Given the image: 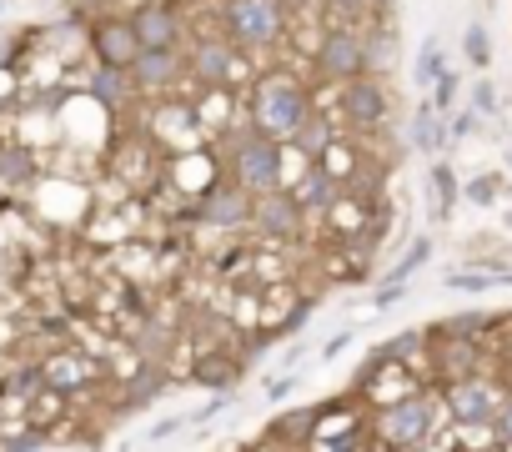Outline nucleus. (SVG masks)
Masks as SVG:
<instances>
[{
  "mask_svg": "<svg viewBox=\"0 0 512 452\" xmlns=\"http://www.w3.org/2000/svg\"><path fill=\"white\" fill-rule=\"evenodd\" d=\"M131 81H136L141 96H161V91L191 81L186 76V56L181 51H141V61L131 66Z\"/></svg>",
  "mask_w": 512,
  "mask_h": 452,
  "instance_id": "nucleus-16",
  "label": "nucleus"
},
{
  "mask_svg": "<svg viewBox=\"0 0 512 452\" xmlns=\"http://www.w3.org/2000/svg\"><path fill=\"white\" fill-rule=\"evenodd\" d=\"M196 221L211 226V232H241V226H251V196L226 176L196 201Z\"/></svg>",
  "mask_w": 512,
  "mask_h": 452,
  "instance_id": "nucleus-9",
  "label": "nucleus"
},
{
  "mask_svg": "<svg viewBox=\"0 0 512 452\" xmlns=\"http://www.w3.org/2000/svg\"><path fill=\"white\" fill-rule=\"evenodd\" d=\"M497 447H512V392H507V402L497 412Z\"/></svg>",
  "mask_w": 512,
  "mask_h": 452,
  "instance_id": "nucleus-34",
  "label": "nucleus"
},
{
  "mask_svg": "<svg viewBox=\"0 0 512 452\" xmlns=\"http://www.w3.org/2000/svg\"><path fill=\"white\" fill-rule=\"evenodd\" d=\"M327 226L342 247H357L367 237H377V206L372 201H357V196H342L332 211H327Z\"/></svg>",
  "mask_w": 512,
  "mask_h": 452,
  "instance_id": "nucleus-18",
  "label": "nucleus"
},
{
  "mask_svg": "<svg viewBox=\"0 0 512 452\" xmlns=\"http://www.w3.org/2000/svg\"><path fill=\"white\" fill-rule=\"evenodd\" d=\"M312 61H317V76H322V81H337V86L367 76V71H372V56H367L362 26H357V31L327 26V41H322V51H317Z\"/></svg>",
  "mask_w": 512,
  "mask_h": 452,
  "instance_id": "nucleus-8",
  "label": "nucleus"
},
{
  "mask_svg": "<svg viewBox=\"0 0 512 452\" xmlns=\"http://www.w3.org/2000/svg\"><path fill=\"white\" fill-rule=\"evenodd\" d=\"M317 437V407H302V412H287L282 422H272V437L277 442H302V437Z\"/></svg>",
  "mask_w": 512,
  "mask_h": 452,
  "instance_id": "nucleus-26",
  "label": "nucleus"
},
{
  "mask_svg": "<svg viewBox=\"0 0 512 452\" xmlns=\"http://www.w3.org/2000/svg\"><path fill=\"white\" fill-rule=\"evenodd\" d=\"M36 176V156L26 146H0V181L6 186H26Z\"/></svg>",
  "mask_w": 512,
  "mask_h": 452,
  "instance_id": "nucleus-23",
  "label": "nucleus"
},
{
  "mask_svg": "<svg viewBox=\"0 0 512 452\" xmlns=\"http://www.w3.org/2000/svg\"><path fill=\"white\" fill-rule=\"evenodd\" d=\"M462 46H467V61H472V66H487V61H492V41H487L482 26H467V41H462Z\"/></svg>",
  "mask_w": 512,
  "mask_h": 452,
  "instance_id": "nucleus-30",
  "label": "nucleus"
},
{
  "mask_svg": "<svg viewBox=\"0 0 512 452\" xmlns=\"http://www.w3.org/2000/svg\"><path fill=\"white\" fill-rule=\"evenodd\" d=\"M312 116H317L312 91L292 71H262V76H256V86H251V96H246V121L262 131V136L282 141V146H292Z\"/></svg>",
  "mask_w": 512,
  "mask_h": 452,
  "instance_id": "nucleus-1",
  "label": "nucleus"
},
{
  "mask_svg": "<svg viewBox=\"0 0 512 452\" xmlns=\"http://www.w3.org/2000/svg\"><path fill=\"white\" fill-rule=\"evenodd\" d=\"M287 191L297 196V206H302L307 216H322V221H327V211H332V206L347 196V186H342V181H337L322 161H312V166H307V171H302V176L287 186Z\"/></svg>",
  "mask_w": 512,
  "mask_h": 452,
  "instance_id": "nucleus-17",
  "label": "nucleus"
},
{
  "mask_svg": "<svg viewBox=\"0 0 512 452\" xmlns=\"http://www.w3.org/2000/svg\"><path fill=\"white\" fill-rule=\"evenodd\" d=\"M136 96H141V91H136L131 71H116V66H96V71H91V101H96V106L121 111V106H131Z\"/></svg>",
  "mask_w": 512,
  "mask_h": 452,
  "instance_id": "nucleus-19",
  "label": "nucleus"
},
{
  "mask_svg": "<svg viewBox=\"0 0 512 452\" xmlns=\"http://www.w3.org/2000/svg\"><path fill=\"white\" fill-rule=\"evenodd\" d=\"M41 372H46V387L61 392V397L86 392L91 382H101V367H96L86 352H76V347H56V357H46Z\"/></svg>",
  "mask_w": 512,
  "mask_h": 452,
  "instance_id": "nucleus-15",
  "label": "nucleus"
},
{
  "mask_svg": "<svg viewBox=\"0 0 512 452\" xmlns=\"http://www.w3.org/2000/svg\"><path fill=\"white\" fill-rule=\"evenodd\" d=\"M512 282V272H452L447 277V287H457V292H487V287H507Z\"/></svg>",
  "mask_w": 512,
  "mask_h": 452,
  "instance_id": "nucleus-29",
  "label": "nucleus"
},
{
  "mask_svg": "<svg viewBox=\"0 0 512 452\" xmlns=\"http://www.w3.org/2000/svg\"><path fill=\"white\" fill-rule=\"evenodd\" d=\"M427 252H432L427 242H412V247H407V257H402V262L392 267V282H407V277H412V272H417V267L427 262Z\"/></svg>",
  "mask_w": 512,
  "mask_h": 452,
  "instance_id": "nucleus-31",
  "label": "nucleus"
},
{
  "mask_svg": "<svg viewBox=\"0 0 512 452\" xmlns=\"http://www.w3.org/2000/svg\"><path fill=\"white\" fill-rule=\"evenodd\" d=\"M452 201H457V176H452L447 161H437V166H432V206H437V216H447Z\"/></svg>",
  "mask_w": 512,
  "mask_h": 452,
  "instance_id": "nucleus-28",
  "label": "nucleus"
},
{
  "mask_svg": "<svg viewBox=\"0 0 512 452\" xmlns=\"http://www.w3.org/2000/svg\"><path fill=\"white\" fill-rule=\"evenodd\" d=\"M302 221H307V211L297 206L292 191H272V196H262V201H251V226H256L262 237H272V242L302 237Z\"/></svg>",
  "mask_w": 512,
  "mask_h": 452,
  "instance_id": "nucleus-12",
  "label": "nucleus"
},
{
  "mask_svg": "<svg viewBox=\"0 0 512 452\" xmlns=\"http://www.w3.org/2000/svg\"><path fill=\"white\" fill-rule=\"evenodd\" d=\"M417 86H437L442 76H447V66H442V46H437V36H427L422 41V51H417Z\"/></svg>",
  "mask_w": 512,
  "mask_h": 452,
  "instance_id": "nucleus-27",
  "label": "nucleus"
},
{
  "mask_svg": "<svg viewBox=\"0 0 512 452\" xmlns=\"http://www.w3.org/2000/svg\"><path fill=\"white\" fill-rule=\"evenodd\" d=\"M502 402H507V392H502L492 377H467V382H452V387L442 392V407H447V417L457 422V432L497 427Z\"/></svg>",
  "mask_w": 512,
  "mask_h": 452,
  "instance_id": "nucleus-7",
  "label": "nucleus"
},
{
  "mask_svg": "<svg viewBox=\"0 0 512 452\" xmlns=\"http://www.w3.org/2000/svg\"><path fill=\"white\" fill-rule=\"evenodd\" d=\"M367 6H372V16H387V6H392V0H367Z\"/></svg>",
  "mask_w": 512,
  "mask_h": 452,
  "instance_id": "nucleus-39",
  "label": "nucleus"
},
{
  "mask_svg": "<svg viewBox=\"0 0 512 452\" xmlns=\"http://www.w3.org/2000/svg\"><path fill=\"white\" fill-rule=\"evenodd\" d=\"M156 392H166V372H161L156 362H141V372L126 382V407H141V402H151Z\"/></svg>",
  "mask_w": 512,
  "mask_h": 452,
  "instance_id": "nucleus-24",
  "label": "nucleus"
},
{
  "mask_svg": "<svg viewBox=\"0 0 512 452\" xmlns=\"http://www.w3.org/2000/svg\"><path fill=\"white\" fill-rule=\"evenodd\" d=\"M226 166H231V181L251 196L262 201L272 191H287V146L262 136L256 126H241L226 146Z\"/></svg>",
  "mask_w": 512,
  "mask_h": 452,
  "instance_id": "nucleus-2",
  "label": "nucleus"
},
{
  "mask_svg": "<svg viewBox=\"0 0 512 452\" xmlns=\"http://www.w3.org/2000/svg\"><path fill=\"white\" fill-rule=\"evenodd\" d=\"M412 141H417V151H437V146L447 141L442 111H437L432 101H422V106H417V116H412Z\"/></svg>",
  "mask_w": 512,
  "mask_h": 452,
  "instance_id": "nucleus-22",
  "label": "nucleus"
},
{
  "mask_svg": "<svg viewBox=\"0 0 512 452\" xmlns=\"http://www.w3.org/2000/svg\"><path fill=\"white\" fill-rule=\"evenodd\" d=\"M131 31L141 41V51H176V41L186 36V21L171 0H146L131 11Z\"/></svg>",
  "mask_w": 512,
  "mask_h": 452,
  "instance_id": "nucleus-10",
  "label": "nucleus"
},
{
  "mask_svg": "<svg viewBox=\"0 0 512 452\" xmlns=\"http://www.w3.org/2000/svg\"><path fill=\"white\" fill-rule=\"evenodd\" d=\"M186 76H191L201 91H226V86L246 81V56H241L221 31H211V36L191 41V51H186Z\"/></svg>",
  "mask_w": 512,
  "mask_h": 452,
  "instance_id": "nucleus-5",
  "label": "nucleus"
},
{
  "mask_svg": "<svg viewBox=\"0 0 512 452\" xmlns=\"http://www.w3.org/2000/svg\"><path fill=\"white\" fill-rule=\"evenodd\" d=\"M352 387H357V397H367L377 412H382V407H397V402H407V397H417V392H427L422 377H417L412 367L392 362L382 347L367 357V367H362V377H357Z\"/></svg>",
  "mask_w": 512,
  "mask_h": 452,
  "instance_id": "nucleus-6",
  "label": "nucleus"
},
{
  "mask_svg": "<svg viewBox=\"0 0 512 452\" xmlns=\"http://www.w3.org/2000/svg\"><path fill=\"white\" fill-rule=\"evenodd\" d=\"M181 427H186V417H166V422H156V427H151V442H166V437H171V432H181Z\"/></svg>",
  "mask_w": 512,
  "mask_h": 452,
  "instance_id": "nucleus-36",
  "label": "nucleus"
},
{
  "mask_svg": "<svg viewBox=\"0 0 512 452\" xmlns=\"http://www.w3.org/2000/svg\"><path fill=\"white\" fill-rule=\"evenodd\" d=\"M267 392H272V402H282V397L292 392V377H272V387H267Z\"/></svg>",
  "mask_w": 512,
  "mask_h": 452,
  "instance_id": "nucleus-38",
  "label": "nucleus"
},
{
  "mask_svg": "<svg viewBox=\"0 0 512 452\" xmlns=\"http://www.w3.org/2000/svg\"><path fill=\"white\" fill-rule=\"evenodd\" d=\"M292 31L287 0H221V36L236 51H272Z\"/></svg>",
  "mask_w": 512,
  "mask_h": 452,
  "instance_id": "nucleus-3",
  "label": "nucleus"
},
{
  "mask_svg": "<svg viewBox=\"0 0 512 452\" xmlns=\"http://www.w3.org/2000/svg\"><path fill=\"white\" fill-rule=\"evenodd\" d=\"M402 297V282H387L382 292H377V307H387V302H397Z\"/></svg>",
  "mask_w": 512,
  "mask_h": 452,
  "instance_id": "nucleus-37",
  "label": "nucleus"
},
{
  "mask_svg": "<svg viewBox=\"0 0 512 452\" xmlns=\"http://www.w3.org/2000/svg\"><path fill=\"white\" fill-rule=\"evenodd\" d=\"M437 412H447V407L432 392H417L397 407H382L372 417V437H377L382 452H417L437 437Z\"/></svg>",
  "mask_w": 512,
  "mask_h": 452,
  "instance_id": "nucleus-4",
  "label": "nucleus"
},
{
  "mask_svg": "<svg viewBox=\"0 0 512 452\" xmlns=\"http://www.w3.org/2000/svg\"><path fill=\"white\" fill-rule=\"evenodd\" d=\"M482 352L477 342H457V337H432V377L442 387L452 382H467V377H482Z\"/></svg>",
  "mask_w": 512,
  "mask_h": 452,
  "instance_id": "nucleus-14",
  "label": "nucleus"
},
{
  "mask_svg": "<svg viewBox=\"0 0 512 452\" xmlns=\"http://www.w3.org/2000/svg\"><path fill=\"white\" fill-rule=\"evenodd\" d=\"M342 121H347L352 131H377V126L387 121V86H382L372 71L342 86Z\"/></svg>",
  "mask_w": 512,
  "mask_h": 452,
  "instance_id": "nucleus-11",
  "label": "nucleus"
},
{
  "mask_svg": "<svg viewBox=\"0 0 512 452\" xmlns=\"http://www.w3.org/2000/svg\"><path fill=\"white\" fill-rule=\"evenodd\" d=\"M492 322L482 317V312H467V317H447V322H437L432 327V337H457V342H482V332H487Z\"/></svg>",
  "mask_w": 512,
  "mask_h": 452,
  "instance_id": "nucleus-25",
  "label": "nucleus"
},
{
  "mask_svg": "<svg viewBox=\"0 0 512 452\" xmlns=\"http://www.w3.org/2000/svg\"><path fill=\"white\" fill-rule=\"evenodd\" d=\"M507 161H512V156H507Z\"/></svg>",
  "mask_w": 512,
  "mask_h": 452,
  "instance_id": "nucleus-40",
  "label": "nucleus"
},
{
  "mask_svg": "<svg viewBox=\"0 0 512 452\" xmlns=\"http://www.w3.org/2000/svg\"><path fill=\"white\" fill-rule=\"evenodd\" d=\"M91 51H96V66L131 71V66L141 61V41H136V31H131V16L96 21V26H91Z\"/></svg>",
  "mask_w": 512,
  "mask_h": 452,
  "instance_id": "nucleus-13",
  "label": "nucleus"
},
{
  "mask_svg": "<svg viewBox=\"0 0 512 452\" xmlns=\"http://www.w3.org/2000/svg\"><path fill=\"white\" fill-rule=\"evenodd\" d=\"M467 191H472V201H482V206H492V201L502 196V181H497V176H482V181H472Z\"/></svg>",
  "mask_w": 512,
  "mask_h": 452,
  "instance_id": "nucleus-33",
  "label": "nucleus"
},
{
  "mask_svg": "<svg viewBox=\"0 0 512 452\" xmlns=\"http://www.w3.org/2000/svg\"><path fill=\"white\" fill-rule=\"evenodd\" d=\"M452 91H457V76L447 71V76L437 81V96H432V106H437V111H447V101H452Z\"/></svg>",
  "mask_w": 512,
  "mask_h": 452,
  "instance_id": "nucleus-35",
  "label": "nucleus"
},
{
  "mask_svg": "<svg viewBox=\"0 0 512 452\" xmlns=\"http://www.w3.org/2000/svg\"><path fill=\"white\" fill-rule=\"evenodd\" d=\"M472 111L497 116V91H492V81H477V91H472Z\"/></svg>",
  "mask_w": 512,
  "mask_h": 452,
  "instance_id": "nucleus-32",
  "label": "nucleus"
},
{
  "mask_svg": "<svg viewBox=\"0 0 512 452\" xmlns=\"http://www.w3.org/2000/svg\"><path fill=\"white\" fill-rule=\"evenodd\" d=\"M297 146V156L302 161H322L332 146H337V131H332V121H322V116H312L307 126H302V136L292 141Z\"/></svg>",
  "mask_w": 512,
  "mask_h": 452,
  "instance_id": "nucleus-21",
  "label": "nucleus"
},
{
  "mask_svg": "<svg viewBox=\"0 0 512 452\" xmlns=\"http://www.w3.org/2000/svg\"><path fill=\"white\" fill-rule=\"evenodd\" d=\"M236 377H241V357L226 347H206L191 362V382H201V387H231Z\"/></svg>",
  "mask_w": 512,
  "mask_h": 452,
  "instance_id": "nucleus-20",
  "label": "nucleus"
}]
</instances>
